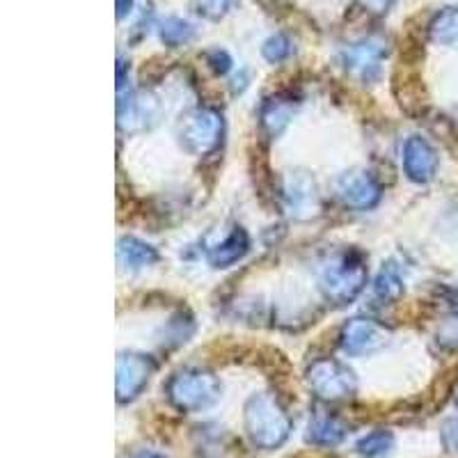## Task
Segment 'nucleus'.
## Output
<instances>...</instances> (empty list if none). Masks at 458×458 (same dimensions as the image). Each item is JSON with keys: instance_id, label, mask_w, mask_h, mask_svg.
Segmentation results:
<instances>
[{"instance_id": "f257e3e1", "label": "nucleus", "mask_w": 458, "mask_h": 458, "mask_svg": "<svg viewBox=\"0 0 458 458\" xmlns=\"http://www.w3.org/2000/svg\"><path fill=\"white\" fill-rule=\"evenodd\" d=\"M245 431L250 436L252 445L259 449H277L286 443V437L292 433V417L286 415L284 408L277 403L276 396L252 394L245 403L243 411Z\"/></svg>"}, {"instance_id": "f03ea898", "label": "nucleus", "mask_w": 458, "mask_h": 458, "mask_svg": "<svg viewBox=\"0 0 458 458\" xmlns=\"http://www.w3.org/2000/svg\"><path fill=\"white\" fill-rule=\"evenodd\" d=\"M367 284V266L358 252H339L328 257L318 271V286L326 301L349 305Z\"/></svg>"}, {"instance_id": "7ed1b4c3", "label": "nucleus", "mask_w": 458, "mask_h": 458, "mask_svg": "<svg viewBox=\"0 0 458 458\" xmlns=\"http://www.w3.org/2000/svg\"><path fill=\"white\" fill-rule=\"evenodd\" d=\"M220 380L207 369H182L167 380V399L177 411H207L220 399Z\"/></svg>"}, {"instance_id": "20e7f679", "label": "nucleus", "mask_w": 458, "mask_h": 458, "mask_svg": "<svg viewBox=\"0 0 458 458\" xmlns=\"http://www.w3.org/2000/svg\"><path fill=\"white\" fill-rule=\"evenodd\" d=\"M308 386L314 394L321 401H344L355 394L358 390V380L355 374L339 360L321 358L314 360L308 369Z\"/></svg>"}, {"instance_id": "39448f33", "label": "nucleus", "mask_w": 458, "mask_h": 458, "mask_svg": "<svg viewBox=\"0 0 458 458\" xmlns=\"http://www.w3.org/2000/svg\"><path fill=\"white\" fill-rule=\"evenodd\" d=\"M223 114L211 108H198L182 122L179 138L191 154H208L223 140Z\"/></svg>"}, {"instance_id": "423d86ee", "label": "nucleus", "mask_w": 458, "mask_h": 458, "mask_svg": "<svg viewBox=\"0 0 458 458\" xmlns=\"http://www.w3.org/2000/svg\"><path fill=\"white\" fill-rule=\"evenodd\" d=\"M387 57V44L386 39L380 37H367L362 42L351 44L346 51L342 53L344 67L349 69L353 76H358L360 81H374L378 79L380 64Z\"/></svg>"}, {"instance_id": "0eeeda50", "label": "nucleus", "mask_w": 458, "mask_h": 458, "mask_svg": "<svg viewBox=\"0 0 458 458\" xmlns=\"http://www.w3.org/2000/svg\"><path fill=\"white\" fill-rule=\"evenodd\" d=\"M154 374V362L149 355L120 353L117 358V399L122 403L142 394Z\"/></svg>"}, {"instance_id": "6e6552de", "label": "nucleus", "mask_w": 458, "mask_h": 458, "mask_svg": "<svg viewBox=\"0 0 458 458\" xmlns=\"http://www.w3.org/2000/svg\"><path fill=\"white\" fill-rule=\"evenodd\" d=\"M387 342V333L383 326H378L371 318L355 317L351 321L344 323L342 335H339V344L349 355H365L374 353V351L383 349Z\"/></svg>"}, {"instance_id": "1a4fd4ad", "label": "nucleus", "mask_w": 458, "mask_h": 458, "mask_svg": "<svg viewBox=\"0 0 458 458\" xmlns=\"http://www.w3.org/2000/svg\"><path fill=\"white\" fill-rule=\"evenodd\" d=\"M286 211L298 220L312 218L318 211V191L308 172H292L282 188Z\"/></svg>"}, {"instance_id": "9d476101", "label": "nucleus", "mask_w": 458, "mask_h": 458, "mask_svg": "<svg viewBox=\"0 0 458 458\" xmlns=\"http://www.w3.org/2000/svg\"><path fill=\"white\" fill-rule=\"evenodd\" d=\"M440 158L431 142L422 136H411L403 145V172L415 183H427L436 177Z\"/></svg>"}, {"instance_id": "9b49d317", "label": "nucleus", "mask_w": 458, "mask_h": 458, "mask_svg": "<svg viewBox=\"0 0 458 458\" xmlns=\"http://www.w3.org/2000/svg\"><path fill=\"white\" fill-rule=\"evenodd\" d=\"M337 195L351 208H374L380 202V186L369 172H346L337 179Z\"/></svg>"}, {"instance_id": "f8f14e48", "label": "nucleus", "mask_w": 458, "mask_h": 458, "mask_svg": "<svg viewBox=\"0 0 458 458\" xmlns=\"http://www.w3.org/2000/svg\"><path fill=\"white\" fill-rule=\"evenodd\" d=\"M248 250H250V239L245 234V229L232 227L223 239L207 245V259L214 268H229L243 259Z\"/></svg>"}, {"instance_id": "ddd939ff", "label": "nucleus", "mask_w": 458, "mask_h": 458, "mask_svg": "<svg viewBox=\"0 0 458 458\" xmlns=\"http://www.w3.org/2000/svg\"><path fill=\"white\" fill-rule=\"evenodd\" d=\"M117 261L126 271H140L145 266L157 264L158 252L154 245L145 243V241L136 239V236H124L117 243Z\"/></svg>"}, {"instance_id": "4468645a", "label": "nucleus", "mask_w": 458, "mask_h": 458, "mask_svg": "<svg viewBox=\"0 0 458 458\" xmlns=\"http://www.w3.org/2000/svg\"><path fill=\"white\" fill-rule=\"evenodd\" d=\"M296 113V104L289 97H273L261 106V126L271 138H277L289 126Z\"/></svg>"}, {"instance_id": "2eb2a0df", "label": "nucleus", "mask_w": 458, "mask_h": 458, "mask_svg": "<svg viewBox=\"0 0 458 458\" xmlns=\"http://www.w3.org/2000/svg\"><path fill=\"white\" fill-rule=\"evenodd\" d=\"M346 437V427L333 415H317L308 427V440L318 447H335Z\"/></svg>"}, {"instance_id": "dca6fc26", "label": "nucleus", "mask_w": 458, "mask_h": 458, "mask_svg": "<svg viewBox=\"0 0 458 458\" xmlns=\"http://www.w3.org/2000/svg\"><path fill=\"white\" fill-rule=\"evenodd\" d=\"M428 35L436 44L458 48V10L449 7L433 16V21L428 23Z\"/></svg>"}, {"instance_id": "f3484780", "label": "nucleus", "mask_w": 458, "mask_h": 458, "mask_svg": "<svg viewBox=\"0 0 458 458\" xmlns=\"http://www.w3.org/2000/svg\"><path fill=\"white\" fill-rule=\"evenodd\" d=\"M374 293L383 302H394L403 296V280H401L399 268L394 264H386L380 268L378 277H376Z\"/></svg>"}, {"instance_id": "a211bd4d", "label": "nucleus", "mask_w": 458, "mask_h": 458, "mask_svg": "<svg viewBox=\"0 0 458 458\" xmlns=\"http://www.w3.org/2000/svg\"><path fill=\"white\" fill-rule=\"evenodd\" d=\"M158 35H161V42L165 44V47H183V44H188L191 39L195 37V28L191 26L188 21H183V19H177V16H170V19H165V21L158 26Z\"/></svg>"}, {"instance_id": "6ab92c4d", "label": "nucleus", "mask_w": 458, "mask_h": 458, "mask_svg": "<svg viewBox=\"0 0 458 458\" xmlns=\"http://www.w3.org/2000/svg\"><path fill=\"white\" fill-rule=\"evenodd\" d=\"M392 447H394V436L390 431L378 428V431H371L365 437H360L358 445H355V452L365 458H378L386 456Z\"/></svg>"}, {"instance_id": "aec40b11", "label": "nucleus", "mask_w": 458, "mask_h": 458, "mask_svg": "<svg viewBox=\"0 0 458 458\" xmlns=\"http://www.w3.org/2000/svg\"><path fill=\"white\" fill-rule=\"evenodd\" d=\"M292 53H293V44L284 32H276V35H271L264 42V47H261V55L273 64L284 63L286 57L292 55Z\"/></svg>"}, {"instance_id": "412c9836", "label": "nucleus", "mask_w": 458, "mask_h": 458, "mask_svg": "<svg viewBox=\"0 0 458 458\" xmlns=\"http://www.w3.org/2000/svg\"><path fill=\"white\" fill-rule=\"evenodd\" d=\"M234 5L236 0H195V7H198L199 14H202L204 19H211V21L223 19Z\"/></svg>"}, {"instance_id": "4be33fe9", "label": "nucleus", "mask_w": 458, "mask_h": 458, "mask_svg": "<svg viewBox=\"0 0 458 458\" xmlns=\"http://www.w3.org/2000/svg\"><path fill=\"white\" fill-rule=\"evenodd\" d=\"M437 344L445 346V349H458V317L449 318V321L443 323V328L437 333Z\"/></svg>"}, {"instance_id": "5701e85b", "label": "nucleus", "mask_w": 458, "mask_h": 458, "mask_svg": "<svg viewBox=\"0 0 458 458\" xmlns=\"http://www.w3.org/2000/svg\"><path fill=\"white\" fill-rule=\"evenodd\" d=\"M204 60H207L208 67L214 69L216 73H220V76L232 69V57H229V53L223 51V48H211V51H207Z\"/></svg>"}, {"instance_id": "b1692460", "label": "nucleus", "mask_w": 458, "mask_h": 458, "mask_svg": "<svg viewBox=\"0 0 458 458\" xmlns=\"http://www.w3.org/2000/svg\"><path fill=\"white\" fill-rule=\"evenodd\" d=\"M440 437H443V447L449 454H458V417H452L440 428Z\"/></svg>"}, {"instance_id": "393cba45", "label": "nucleus", "mask_w": 458, "mask_h": 458, "mask_svg": "<svg viewBox=\"0 0 458 458\" xmlns=\"http://www.w3.org/2000/svg\"><path fill=\"white\" fill-rule=\"evenodd\" d=\"M358 3L365 7V10L374 12V14H386V12H390V7L394 5V0H358Z\"/></svg>"}, {"instance_id": "a878e982", "label": "nucleus", "mask_w": 458, "mask_h": 458, "mask_svg": "<svg viewBox=\"0 0 458 458\" xmlns=\"http://www.w3.org/2000/svg\"><path fill=\"white\" fill-rule=\"evenodd\" d=\"M133 10V0H117V19H124Z\"/></svg>"}, {"instance_id": "bb28decb", "label": "nucleus", "mask_w": 458, "mask_h": 458, "mask_svg": "<svg viewBox=\"0 0 458 458\" xmlns=\"http://www.w3.org/2000/svg\"><path fill=\"white\" fill-rule=\"evenodd\" d=\"M136 458H163V456H158V454L154 452H140Z\"/></svg>"}, {"instance_id": "cd10ccee", "label": "nucleus", "mask_w": 458, "mask_h": 458, "mask_svg": "<svg viewBox=\"0 0 458 458\" xmlns=\"http://www.w3.org/2000/svg\"><path fill=\"white\" fill-rule=\"evenodd\" d=\"M261 5L264 7H273V5H277V0H259Z\"/></svg>"}, {"instance_id": "c85d7f7f", "label": "nucleus", "mask_w": 458, "mask_h": 458, "mask_svg": "<svg viewBox=\"0 0 458 458\" xmlns=\"http://www.w3.org/2000/svg\"><path fill=\"white\" fill-rule=\"evenodd\" d=\"M456 406H458V396H456Z\"/></svg>"}]
</instances>
